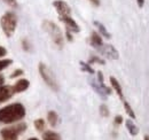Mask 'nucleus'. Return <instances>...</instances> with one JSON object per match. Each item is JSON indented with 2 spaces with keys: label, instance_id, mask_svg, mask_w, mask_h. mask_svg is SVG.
Here are the masks:
<instances>
[{
  "label": "nucleus",
  "instance_id": "nucleus-5",
  "mask_svg": "<svg viewBox=\"0 0 149 140\" xmlns=\"http://www.w3.org/2000/svg\"><path fill=\"white\" fill-rule=\"evenodd\" d=\"M25 129H26V124L25 123H21V124H17V125L12 126V127L2 129L0 134L5 140H15L19 133L25 131Z\"/></svg>",
  "mask_w": 149,
  "mask_h": 140
},
{
  "label": "nucleus",
  "instance_id": "nucleus-21",
  "mask_svg": "<svg viewBox=\"0 0 149 140\" xmlns=\"http://www.w3.org/2000/svg\"><path fill=\"white\" fill-rule=\"evenodd\" d=\"M100 114H101L103 117H108V116H109V110H108V107L106 105L100 106Z\"/></svg>",
  "mask_w": 149,
  "mask_h": 140
},
{
  "label": "nucleus",
  "instance_id": "nucleus-20",
  "mask_svg": "<svg viewBox=\"0 0 149 140\" xmlns=\"http://www.w3.org/2000/svg\"><path fill=\"white\" fill-rule=\"evenodd\" d=\"M12 62H13V61H12L10 59L1 60V61H0V71H1V70H3L5 68H7L9 64H12Z\"/></svg>",
  "mask_w": 149,
  "mask_h": 140
},
{
  "label": "nucleus",
  "instance_id": "nucleus-29",
  "mask_svg": "<svg viewBox=\"0 0 149 140\" xmlns=\"http://www.w3.org/2000/svg\"><path fill=\"white\" fill-rule=\"evenodd\" d=\"M94 5H99V0H91Z\"/></svg>",
  "mask_w": 149,
  "mask_h": 140
},
{
  "label": "nucleus",
  "instance_id": "nucleus-7",
  "mask_svg": "<svg viewBox=\"0 0 149 140\" xmlns=\"http://www.w3.org/2000/svg\"><path fill=\"white\" fill-rule=\"evenodd\" d=\"M53 6L55 7L56 12L58 13L60 16H63V15H70L71 13V9L69 7V5L63 1V0H55L53 2Z\"/></svg>",
  "mask_w": 149,
  "mask_h": 140
},
{
  "label": "nucleus",
  "instance_id": "nucleus-13",
  "mask_svg": "<svg viewBox=\"0 0 149 140\" xmlns=\"http://www.w3.org/2000/svg\"><path fill=\"white\" fill-rule=\"evenodd\" d=\"M125 125H126L127 131L131 133V136H136L139 133V129L136 127V125L132 122L131 120H126L125 121Z\"/></svg>",
  "mask_w": 149,
  "mask_h": 140
},
{
  "label": "nucleus",
  "instance_id": "nucleus-11",
  "mask_svg": "<svg viewBox=\"0 0 149 140\" xmlns=\"http://www.w3.org/2000/svg\"><path fill=\"white\" fill-rule=\"evenodd\" d=\"M110 83H111V86L113 88V90L116 91V93L118 94V97L120 98V100H123L124 99V97H123V90H122L120 84L118 83V80L115 77H110Z\"/></svg>",
  "mask_w": 149,
  "mask_h": 140
},
{
  "label": "nucleus",
  "instance_id": "nucleus-2",
  "mask_svg": "<svg viewBox=\"0 0 149 140\" xmlns=\"http://www.w3.org/2000/svg\"><path fill=\"white\" fill-rule=\"evenodd\" d=\"M42 28L44 30L51 36L53 43L55 44L58 48L63 47V35L60 30V28L56 25L54 22L51 21H44L42 22Z\"/></svg>",
  "mask_w": 149,
  "mask_h": 140
},
{
  "label": "nucleus",
  "instance_id": "nucleus-28",
  "mask_svg": "<svg viewBox=\"0 0 149 140\" xmlns=\"http://www.w3.org/2000/svg\"><path fill=\"white\" fill-rule=\"evenodd\" d=\"M3 83H5V78H3V76H2V75H0V86H2V85H3Z\"/></svg>",
  "mask_w": 149,
  "mask_h": 140
},
{
  "label": "nucleus",
  "instance_id": "nucleus-22",
  "mask_svg": "<svg viewBox=\"0 0 149 140\" xmlns=\"http://www.w3.org/2000/svg\"><path fill=\"white\" fill-rule=\"evenodd\" d=\"M93 62H97V63H101V64H104V61H103L102 59H100V57H97V56H92V57L90 59V63H93Z\"/></svg>",
  "mask_w": 149,
  "mask_h": 140
},
{
  "label": "nucleus",
  "instance_id": "nucleus-27",
  "mask_svg": "<svg viewBox=\"0 0 149 140\" xmlns=\"http://www.w3.org/2000/svg\"><path fill=\"white\" fill-rule=\"evenodd\" d=\"M136 1H138L139 7H143V5H145V0H136Z\"/></svg>",
  "mask_w": 149,
  "mask_h": 140
},
{
  "label": "nucleus",
  "instance_id": "nucleus-4",
  "mask_svg": "<svg viewBox=\"0 0 149 140\" xmlns=\"http://www.w3.org/2000/svg\"><path fill=\"white\" fill-rule=\"evenodd\" d=\"M39 74L41 76V78L44 79V82L53 91H55V92L58 91V85H57L55 76L45 63H39Z\"/></svg>",
  "mask_w": 149,
  "mask_h": 140
},
{
  "label": "nucleus",
  "instance_id": "nucleus-3",
  "mask_svg": "<svg viewBox=\"0 0 149 140\" xmlns=\"http://www.w3.org/2000/svg\"><path fill=\"white\" fill-rule=\"evenodd\" d=\"M0 24H1V28H2V31L5 32V35L7 37H12L13 34L15 32L16 24H17L16 15L10 12L3 14L0 20Z\"/></svg>",
  "mask_w": 149,
  "mask_h": 140
},
{
  "label": "nucleus",
  "instance_id": "nucleus-18",
  "mask_svg": "<svg viewBox=\"0 0 149 140\" xmlns=\"http://www.w3.org/2000/svg\"><path fill=\"white\" fill-rule=\"evenodd\" d=\"M35 126H36V129L38 131H42L45 129V121L41 120V118H38V120L35 121Z\"/></svg>",
  "mask_w": 149,
  "mask_h": 140
},
{
  "label": "nucleus",
  "instance_id": "nucleus-10",
  "mask_svg": "<svg viewBox=\"0 0 149 140\" xmlns=\"http://www.w3.org/2000/svg\"><path fill=\"white\" fill-rule=\"evenodd\" d=\"M29 85H30V83H29L28 79H19V82L13 86V91H14V93L24 92L25 90H28Z\"/></svg>",
  "mask_w": 149,
  "mask_h": 140
},
{
  "label": "nucleus",
  "instance_id": "nucleus-14",
  "mask_svg": "<svg viewBox=\"0 0 149 140\" xmlns=\"http://www.w3.org/2000/svg\"><path fill=\"white\" fill-rule=\"evenodd\" d=\"M94 24L97 27V29H99V31L101 32V35L103 36V37H106V38H108V39H110L111 38V35L107 31V29H106V27L102 24V23H100L99 21H94Z\"/></svg>",
  "mask_w": 149,
  "mask_h": 140
},
{
  "label": "nucleus",
  "instance_id": "nucleus-6",
  "mask_svg": "<svg viewBox=\"0 0 149 140\" xmlns=\"http://www.w3.org/2000/svg\"><path fill=\"white\" fill-rule=\"evenodd\" d=\"M97 50H99V52L101 53L102 55H104L108 59L117 60L119 57V54L117 52V50L112 45H104V44H102Z\"/></svg>",
  "mask_w": 149,
  "mask_h": 140
},
{
  "label": "nucleus",
  "instance_id": "nucleus-17",
  "mask_svg": "<svg viewBox=\"0 0 149 140\" xmlns=\"http://www.w3.org/2000/svg\"><path fill=\"white\" fill-rule=\"evenodd\" d=\"M122 102H123V105H124V108H125V110H126L127 115L130 116L131 118H135V114H134V111H133L132 107L129 105V102H127L125 99H123V100H122Z\"/></svg>",
  "mask_w": 149,
  "mask_h": 140
},
{
  "label": "nucleus",
  "instance_id": "nucleus-19",
  "mask_svg": "<svg viewBox=\"0 0 149 140\" xmlns=\"http://www.w3.org/2000/svg\"><path fill=\"white\" fill-rule=\"evenodd\" d=\"M80 67L84 71H87L88 74H94L93 68L90 66V63H85V62H80Z\"/></svg>",
  "mask_w": 149,
  "mask_h": 140
},
{
  "label": "nucleus",
  "instance_id": "nucleus-26",
  "mask_svg": "<svg viewBox=\"0 0 149 140\" xmlns=\"http://www.w3.org/2000/svg\"><path fill=\"white\" fill-rule=\"evenodd\" d=\"M6 53H7L6 48H3V47H0V57H1V56H3V55H6Z\"/></svg>",
  "mask_w": 149,
  "mask_h": 140
},
{
  "label": "nucleus",
  "instance_id": "nucleus-9",
  "mask_svg": "<svg viewBox=\"0 0 149 140\" xmlns=\"http://www.w3.org/2000/svg\"><path fill=\"white\" fill-rule=\"evenodd\" d=\"M14 94L13 88L10 86H0V104H2L3 101L8 100L12 95Z\"/></svg>",
  "mask_w": 149,
  "mask_h": 140
},
{
  "label": "nucleus",
  "instance_id": "nucleus-24",
  "mask_svg": "<svg viewBox=\"0 0 149 140\" xmlns=\"http://www.w3.org/2000/svg\"><path fill=\"white\" fill-rule=\"evenodd\" d=\"M115 123H116V124H122V123H123V117H122L120 115L116 116V117H115Z\"/></svg>",
  "mask_w": 149,
  "mask_h": 140
},
{
  "label": "nucleus",
  "instance_id": "nucleus-8",
  "mask_svg": "<svg viewBox=\"0 0 149 140\" xmlns=\"http://www.w3.org/2000/svg\"><path fill=\"white\" fill-rule=\"evenodd\" d=\"M60 20L67 25L68 31H72V32H79V31H80L78 24L74 22V20L71 18L70 15H63V16H60Z\"/></svg>",
  "mask_w": 149,
  "mask_h": 140
},
{
  "label": "nucleus",
  "instance_id": "nucleus-25",
  "mask_svg": "<svg viewBox=\"0 0 149 140\" xmlns=\"http://www.w3.org/2000/svg\"><path fill=\"white\" fill-rule=\"evenodd\" d=\"M3 1H6L7 4H9V5H10V6H13V7H16V6H17L16 0H3Z\"/></svg>",
  "mask_w": 149,
  "mask_h": 140
},
{
  "label": "nucleus",
  "instance_id": "nucleus-23",
  "mask_svg": "<svg viewBox=\"0 0 149 140\" xmlns=\"http://www.w3.org/2000/svg\"><path fill=\"white\" fill-rule=\"evenodd\" d=\"M23 74V70L22 69H17V70H15L12 75H10V78H16V77H19V76H21Z\"/></svg>",
  "mask_w": 149,
  "mask_h": 140
},
{
  "label": "nucleus",
  "instance_id": "nucleus-15",
  "mask_svg": "<svg viewBox=\"0 0 149 140\" xmlns=\"http://www.w3.org/2000/svg\"><path fill=\"white\" fill-rule=\"evenodd\" d=\"M42 139L44 140H61L60 136L54 132V131H46L42 134Z\"/></svg>",
  "mask_w": 149,
  "mask_h": 140
},
{
  "label": "nucleus",
  "instance_id": "nucleus-31",
  "mask_svg": "<svg viewBox=\"0 0 149 140\" xmlns=\"http://www.w3.org/2000/svg\"><path fill=\"white\" fill-rule=\"evenodd\" d=\"M29 140H38V139H37V138H30Z\"/></svg>",
  "mask_w": 149,
  "mask_h": 140
},
{
  "label": "nucleus",
  "instance_id": "nucleus-1",
  "mask_svg": "<svg viewBox=\"0 0 149 140\" xmlns=\"http://www.w3.org/2000/svg\"><path fill=\"white\" fill-rule=\"evenodd\" d=\"M25 116V108L21 104H13L0 109V123L12 124L23 120Z\"/></svg>",
  "mask_w": 149,
  "mask_h": 140
},
{
  "label": "nucleus",
  "instance_id": "nucleus-30",
  "mask_svg": "<svg viewBox=\"0 0 149 140\" xmlns=\"http://www.w3.org/2000/svg\"><path fill=\"white\" fill-rule=\"evenodd\" d=\"M145 140H149V136H145Z\"/></svg>",
  "mask_w": 149,
  "mask_h": 140
},
{
  "label": "nucleus",
  "instance_id": "nucleus-12",
  "mask_svg": "<svg viewBox=\"0 0 149 140\" xmlns=\"http://www.w3.org/2000/svg\"><path fill=\"white\" fill-rule=\"evenodd\" d=\"M102 44H103V41H102V38L100 37V35L96 34V32H92V36H91V45L93 47H95V48H99Z\"/></svg>",
  "mask_w": 149,
  "mask_h": 140
},
{
  "label": "nucleus",
  "instance_id": "nucleus-16",
  "mask_svg": "<svg viewBox=\"0 0 149 140\" xmlns=\"http://www.w3.org/2000/svg\"><path fill=\"white\" fill-rule=\"evenodd\" d=\"M47 120H48V123L52 125V126H55L57 122H58V116H57V114H56L55 111H49L48 114H47Z\"/></svg>",
  "mask_w": 149,
  "mask_h": 140
}]
</instances>
